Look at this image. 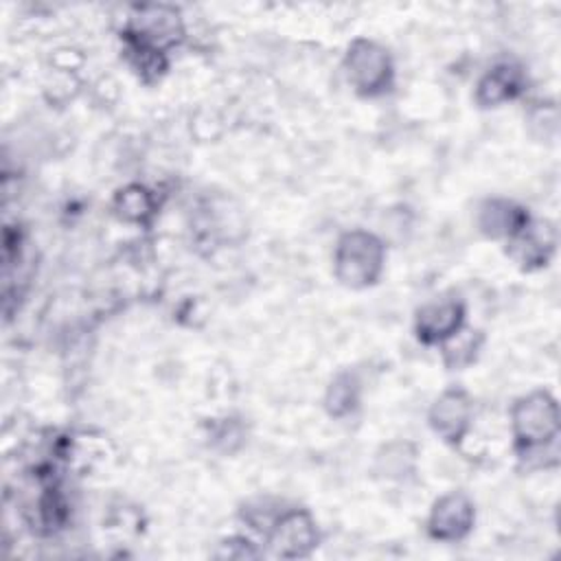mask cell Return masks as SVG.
Listing matches in <instances>:
<instances>
[{"label": "cell", "mask_w": 561, "mask_h": 561, "mask_svg": "<svg viewBox=\"0 0 561 561\" xmlns=\"http://www.w3.org/2000/svg\"><path fill=\"white\" fill-rule=\"evenodd\" d=\"M383 261V250L373 234L348 232L340 239L335 252V272L342 283L362 287L377 278Z\"/></svg>", "instance_id": "cell-1"}, {"label": "cell", "mask_w": 561, "mask_h": 561, "mask_svg": "<svg viewBox=\"0 0 561 561\" xmlns=\"http://www.w3.org/2000/svg\"><path fill=\"white\" fill-rule=\"evenodd\" d=\"M346 64H348V79L357 85V90L373 94L388 83V77H390L388 55L370 42H357L348 50Z\"/></svg>", "instance_id": "cell-3"}, {"label": "cell", "mask_w": 561, "mask_h": 561, "mask_svg": "<svg viewBox=\"0 0 561 561\" xmlns=\"http://www.w3.org/2000/svg\"><path fill=\"white\" fill-rule=\"evenodd\" d=\"M432 425L445 440H460L469 425V399L460 390L445 392L434 403Z\"/></svg>", "instance_id": "cell-7"}, {"label": "cell", "mask_w": 561, "mask_h": 561, "mask_svg": "<svg viewBox=\"0 0 561 561\" xmlns=\"http://www.w3.org/2000/svg\"><path fill=\"white\" fill-rule=\"evenodd\" d=\"M272 546L283 557L307 554L316 546V526L307 513H287L272 528Z\"/></svg>", "instance_id": "cell-4"}, {"label": "cell", "mask_w": 561, "mask_h": 561, "mask_svg": "<svg viewBox=\"0 0 561 561\" xmlns=\"http://www.w3.org/2000/svg\"><path fill=\"white\" fill-rule=\"evenodd\" d=\"M473 519V508L465 495H447L436 502L432 517H430V530L436 539H460L469 533Z\"/></svg>", "instance_id": "cell-5"}, {"label": "cell", "mask_w": 561, "mask_h": 561, "mask_svg": "<svg viewBox=\"0 0 561 561\" xmlns=\"http://www.w3.org/2000/svg\"><path fill=\"white\" fill-rule=\"evenodd\" d=\"M513 425H515L517 440L526 443V447L552 440V436L557 434L554 401L543 392L526 397L515 405Z\"/></svg>", "instance_id": "cell-2"}, {"label": "cell", "mask_w": 561, "mask_h": 561, "mask_svg": "<svg viewBox=\"0 0 561 561\" xmlns=\"http://www.w3.org/2000/svg\"><path fill=\"white\" fill-rule=\"evenodd\" d=\"M517 90V77H515V70L508 68V66H502V68H495L491 70L480 88H478V94L484 103H500L504 99H511L513 92Z\"/></svg>", "instance_id": "cell-8"}, {"label": "cell", "mask_w": 561, "mask_h": 561, "mask_svg": "<svg viewBox=\"0 0 561 561\" xmlns=\"http://www.w3.org/2000/svg\"><path fill=\"white\" fill-rule=\"evenodd\" d=\"M462 307L458 302H432L419 311V337L425 342H445L460 331Z\"/></svg>", "instance_id": "cell-6"}, {"label": "cell", "mask_w": 561, "mask_h": 561, "mask_svg": "<svg viewBox=\"0 0 561 561\" xmlns=\"http://www.w3.org/2000/svg\"><path fill=\"white\" fill-rule=\"evenodd\" d=\"M118 213L129 221H140L151 213V197L142 186H129L118 193Z\"/></svg>", "instance_id": "cell-9"}]
</instances>
